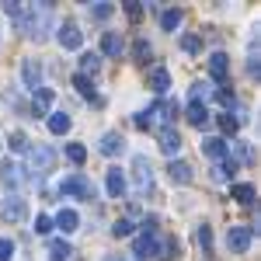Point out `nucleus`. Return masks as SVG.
<instances>
[{
  "label": "nucleus",
  "mask_w": 261,
  "mask_h": 261,
  "mask_svg": "<svg viewBox=\"0 0 261 261\" xmlns=\"http://www.w3.org/2000/svg\"><path fill=\"white\" fill-rule=\"evenodd\" d=\"M7 146H11L14 153H28V136H24V133H11Z\"/></svg>",
  "instance_id": "7c9ffc66"
},
{
  "label": "nucleus",
  "mask_w": 261,
  "mask_h": 261,
  "mask_svg": "<svg viewBox=\"0 0 261 261\" xmlns=\"http://www.w3.org/2000/svg\"><path fill=\"white\" fill-rule=\"evenodd\" d=\"M167 174H171V181H178V185H188V181H192V164L171 161L167 164Z\"/></svg>",
  "instance_id": "f3484780"
},
{
  "label": "nucleus",
  "mask_w": 261,
  "mask_h": 261,
  "mask_svg": "<svg viewBox=\"0 0 261 261\" xmlns=\"http://www.w3.org/2000/svg\"><path fill=\"white\" fill-rule=\"evenodd\" d=\"M185 119L192 122V125H205V122H209V108H205V101H188Z\"/></svg>",
  "instance_id": "dca6fc26"
},
{
  "label": "nucleus",
  "mask_w": 261,
  "mask_h": 261,
  "mask_svg": "<svg viewBox=\"0 0 261 261\" xmlns=\"http://www.w3.org/2000/svg\"><path fill=\"white\" fill-rule=\"evenodd\" d=\"M49 251H53V258H56V261H66L70 254H73V247H70L66 241H53V244H49Z\"/></svg>",
  "instance_id": "c85d7f7f"
},
{
  "label": "nucleus",
  "mask_w": 261,
  "mask_h": 261,
  "mask_svg": "<svg viewBox=\"0 0 261 261\" xmlns=\"http://www.w3.org/2000/svg\"><path fill=\"white\" fill-rule=\"evenodd\" d=\"M133 56H136V60H146V56H150V42L136 39V42H133Z\"/></svg>",
  "instance_id": "72a5a7b5"
},
{
  "label": "nucleus",
  "mask_w": 261,
  "mask_h": 261,
  "mask_svg": "<svg viewBox=\"0 0 261 261\" xmlns=\"http://www.w3.org/2000/svg\"><path fill=\"white\" fill-rule=\"evenodd\" d=\"M195 241H199L202 247H205V251H209V247H213V230H209V226H205V223H202V226H199V233H195Z\"/></svg>",
  "instance_id": "f704fd0d"
},
{
  "label": "nucleus",
  "mask_w": 261,
  "mask_h": 261,
  "mask_svg": "<svg viewBox=\"0 0 261 261\" xmlns=\"http://www.w3.org/2000/svg\"><path fill=\"white\" fill-rule=\"evenodd\" d=\"M66 161L70 164H84L87 161V150H84L81 143H70V146H66Z\"/></svg>",
  "instance_id": "c756f323"
},
{
  "label": "nucleus",
  "mask_w": 261,
  "mask_h": 261,
  "mask_svg": "<svg viewBox=\"0 0 261 261\" xmlns=\"http://www.w3.org/2000/svg\"><path fill=\"white\" fill-rule=\"evenodd\" d=\"M178 254V241H161V251H157V258L161 261H171Z\"/></svg>",
  "instance_id": "2f4dec72"
},
{
  "label": "nucleus",
  "mask_w": 261,
  "mask_h": 261,
  "mask_svg": "<svg viewBox=\"0 0 261 261\" xmlns=\"http://www.w3.org/2000/svg\"><path fill=\"white\" fill-rule=\"evenodd\" d=\"M105 261H125V258H122V254H108Z\"/></svg>",
  "instance_id": "37998d69"
},
{
  "label": "nucleus",
  "mask_w": 261,
  "mask_h": 261,
  "mask_svg": "<svg viewBox=\"0 0 261 261\" xmlns=\"http://www.w3.org/2000/svg\"><path fill=\"white\" fill-rule=\"evenodd\" d=\"M181 18H185V14H181L178 7H174V11H161V28L164 32H174V28L181 24Z\"/></svg>",
  "instance_id": "393cba45"
},
{
  "label": "nucleus",
  "mask_w": 261,
  "mask_h": 261,
  "mask_svg": "<svg viewBox=\"0 0 261 261\" xmlns=\"http://www.w3.org/2000/svg\"><path fill=\"white\" fill-rule=\"evenodd\" d=\"M73 87H77V91H81L84 98H91V101H98V94H94V84L87 81V77H84V73H73Z\"/></svg>",
  "instance_id": "a878e982"
},
{
  "label": "nucleus",
  "mask_w": 261,
  "mask_h": 261,
  "mask_svg": "<svg viewBox=\"0 0 261 261\" xmlns=\"http://www.w3.org/2000/svg\"><path fill=\"white\" fill-rule=\"evenodd\" d=\"M60 45L63 49H81L84 45V32L77 21H63L60 24Z\"/></svg>",
  "instance_id": "423d86ee"
},
{
  "label": "nucleus",
  "mask_w": 261,
  "mask_h": 261,
  "mask_svg": "<svg viewBox=\"0 0 261 261\" xmlns=\"http://www.w3.org/2000/svg\"><path fill=\"white\" fill-rule=\"evenodd\" d=\"M98 66H101L98 53H84V56H81V73H84V77H87V73H98Z\"/></svg>",
  "instance_id": "cd10ccee"
},
{
  "label": "nucleus",
  "mask_w": 261,
  "mask_h": 261,
  "mask_svg": "<svg viewBox=\"0 0 261 261\" xmlns=\"http://www.w3.org/2000/svg\"><path fill=\"white\" fill-rule=\"evenodd\" d=\"M125 14H129V21H140L143 18V4L140 0H129V4H125Z\"/></svg>",
  "instance_id": "e433bc0d"
},
{
  "label": "nucleus",
  "mask_w": 261,
  "mask_h": 261,
  "mask_svg": "<svg viewBox=\"0 0 261 261\" xmlns=\"http://www.w3.org/2000/svg\"><path fill=\"white\" fill-rule=\"evenodd\" d=\"M49 129H53L56 136L70 133V115H66V112H49Z\"/></svg>",
  "instance_id": "4be33fe9"
},
{
  "label": "nucleus",
  "mask_w": 261,
  "mask_h": 261,
  "mask_svg": "<svg viewBox=\"0 0 261 261\" xmlns=\"http://www.w3.org/2000/svg\"><path fill=\"white\" fill-rule=\"evenodd\" d=\"M112 11H115V7H112V4H108V0H101V4H94V7H91V14H94V18H108V14H112Z\"/></svg>",
  "instance_id": "c9c22d12"
},
{
  "label": "nucleus",
  "mask_w": 261,
  "mask_h": 261,
  "mask_svg": "<svg viewBox=\"0 0 261 261\" xmlns=\"http://www.w3.org/2000/svg\"><path fill=\"white\" fill-rule=\"evenodd\" d=\"M209 73H213V81H216V84H226V77H230L226 53H213V56H209Z\"/></svg>",
  "instance_id": "1a4fd4ad"
},
{
  "label": "nucleus",
  "mask_w": 261,
  "mask_h": 261,
  "mask_svg": "<svg viewBox=\"0 0 261 261\" xmlns=\"http://www.w3.org/2000/svg\"><path fill=\"white\" fill-rule=\"evenodd\" d=\"M49 230H53V220L49 216H39L35 220V233H49Z\"/></svg>",
  "instance_id": "79ce46f5"
},
{
  "label": "nucleus",
  "mask_w": 261,
  "mask_h": 261,
  "mask_svg": "<svg viewBox=\"0 0 261 261\" xmlns=\"http://www.w3.org/2000/svg\"><path fill=\"white\" fill-rule=\"evenodd\" d=\"M4 14L14 21V24H21V18H24V4H21V0H7V4H4Z\"/></svg>",
  "instance_id": "bb28decb"
},
{
  "label": "nucleus",
  "mask_w": 261,
  "mask_h": 261,
  "mask_svg": "<svg viewBox=\"0 0 261 261\" xmlns=\"http://www.w3.org/2000/svg\"><path fill=\"white\" fill-rule=\"evenodd\" d=\"M11 258H14V241L4 237V241H0V261H11Z\"/></svg>",
  "instance_id": "58836bf2"
},
{
  "label": "nucleus",
  "mask_w": 261,
  "mask_h": 261,
  "mask_svg": "<svg viewBox=\"0 0 261 261\" xmlns=\"http://www.w3.org/2000/svg\"><path fill=\"white\" fill-rule=\"evenodd\" d=\"M230 199H237L241 205H251L254 202V185H233L230 188Z\"/></svg>",
  "instance_id": "b1692460"
},
{
  "label": "nucleus",
  "mask_w": 261,
  "mask_h": 261,
  "mask_svg": "<svg viewBox=\"0 0 261 261\" xmlns=\"http://www.w3.org/2000/svg\"><path fill=\"white\" fill-rule=\"evenodd\" d=\"M101 53H105V56H119L122 53V39L115 32H105V35H101Z\"/></svg>",
  "instance_id": "412c9836"
},
{
  "label": "nucleus",
  "mask_w": 261,
  "mask_h": 261,
  "mask_svg": "<svg viewBox=\"0 0 261 261\" xmlns=\"http://www.w3.org/2000/svg\"><path fill=\"white\" fill-rule=\"evenodd\" d=\"M24 216H28L24 199H7L4 205H0V220H4V223H21Z\"/></svg>",
  "instance_id": "0eeeda50"
},
{
  "label": "nucleus",
  "mask_w": 261,
  "mask_h": 261,
  "mask_svg": "<svg viewBox=\"0 0 261 261\" xmlns=\"http://www.w3.org/2000/svg\"><path fill=\"white\" fill-rule=\"evenodd\" d=\"M153 108H150V112H140V115H136V125H140V129H153Z\"/></svg>",
  "instance_id": "4c0bfd02"
},
{
  "label": "nucleus",
  "mask_w": 261,
  "mask_h": 261,
  "mask_svg": "<svg viewBox=\"0 0 261 261\" xmlns=\"http://www.w3.org/2000/svg\"><path fill=\"white\" fill-rule=\"evenodd\" d=\"M21 77H24V87L39 91L42 87V63L39 60H24L21 63Z\"/></svg>",
  "instance_id": "6e6552de"
},
{
  "label": "nucleus",
  "mask_w": 261,
  "mask_h": 261,
  "mask_svg": "<svg viewBox=\"0 0 261 261\" xmlns=\"http://www.w3.org/2000/svg\"><path fill=\"white\" fill-rule=\"evenodd\" d=\"M202 153L205 157H213V161H223V157H230V146L216 136H209V140H202Z\"/></svg>",
  "instance_id": "2eb2a0df"
},
{
  "label": "nucleus",
  "mask_w": 261,
  "mask_h": 261,
  "mask_svg": "<svg viewBox=\"0 0 261 261\" xmlns=\"http://www.w3.org/2000/svg\"><path fill=\"white\" fill-rule=\"evenodd\" d=\"M53 98H56V94H53L49 87H39V91H35V101H32V115H35V119H45Z\"/></svg>",
  "instance_id": "9b49d317"
},
{
  "label": "nucleus",
  "mask_w": 261,
  "mask_h": 261,
  "mask_svg": "<svg viewBox=\"0 0 261 261\" xmlns=\"http://www.w3.org/2000/svg\"><path fill=\"white\" fill-rule=\"evenodd\" d=\"M60 195H77V199L91 202L94 199V185H91V178H84V174H70V178H63Z\"/></svg>",
  "instance_id": "f03ea898"
},
{
  "label": "nucleus",
  "mask_w": 261,
  "mask_h": 261,
  "mask_svg": "<svg viewBox=\"0 0 261 261\" xmlns=\"http://www.w3.org/2000/svg\"><path fill=\"white\" fill-rule=\"evenodd\" d=\"M181 49H185V53H202V39L199 35H185V39H181Z\"/></svg>",
  "instance_id": "473e14b6"
},
{
  "label": "nucleus",
  "mask_w": 261,
  "mask_h": 261,
  "mask_svg": "<svg viewBox=\"0 0 261 261\" xmlns=\"http://www.w3.org/2000/svg\"><path fill=\"white\" fill-rule=\"evenodd\" d=\"M0 178H4V188L21 192V188H24V181H28V174H24V167H21V164L4 161V167H0Z\"/></svg>",
  "instance_id": "39448f33"
},
{
  "label": "nucleus",
  "mask_w": 261,
  "mask_h": 261,
  "mask_svg": "<svg viewBox=\"0 0 261 261\" xmlns=\"http://www.w3.org/2000/svg\"><path fill=\"white\" fill-rule=\"evenodd\" d=\"M233 171H237V161H233V157H223V161L213 167V178H216V181H230Z\"/></svg>",
  "instance_id": "5701e85b"
},
{
  "label": "nucleus",
  "mask_w": 261,
  "mask_h": 261,
  "mask_svg": "<svg viewBox=\"0 0 261 261\" xmlns=\"http://www.w3.org/2000/svg\"><path fill=\"white\" fill-rule=\"evenodd\" d=\"M112 233H115V237H129V233H133V223H129V220H119L115 226H112Z\"/></svg>",
  "instance_id": "a19ab883"
},
{
  "label": "nucleus",
  "mask_w": 261,
  "mask_h": 261,
  "mask_svg": "<svg viewBox=\"0 0 261 261\" xmlns=\"http://www.w3.org/2000/svg\"><path fill=\"white\" fill-rule=\"evenodd\" d=\"M53 164H56V150H53V146H35V150H28V171H32V174L53 171Z\"/></svg>",
  "instance_id": "7ed1b4c3"
},
{
  "label": "nucleus",
  "mask_w": 261,
  "mask_h": 261,
  "mask_svg": "<svg viewBox=\"0 0 261 261\" xmlns=\"http://www.w3.org/2000/svg\"><path fill=\"white\" fill-rule=\"evenodd\" d=\"M161 150L174 161V153L181 150V136H178V129L174 125H167V129H161Z\"/></svg>",
  "instance_id": "f8f14e48"
},
{
  "label": "nucleus",
  "mask_w": 261,
  "mask_h": 261,
  "mask_svg": "<svg viewBox=\"0 0 261 261\" xmlns=\"http://www.w3.org/2000/svg\"><path fill=\"white\" fill-rule=\"evenodd\" d=\"M150 87H153L157 94H167V87H171V73H167L164 66H153V73H150Z\"/></svg>",
  "instance_id": "aec40b11"
},
{
  "label": "nucleus",
  "mask_w": 261,
  "mask_h": 261,
  "mask_svg": "<svg viewBox=\"0 0 261 261\" xmlns=\"http://www.w3.org/2000/svg\"><path fill=\"white\" fill-rule=\"evenodd\" d=\"M251 241H254V226H230L226 230V247L233 254H244L251 247Z\"/></svg>",
  "instance_id": "20e7f679"
},
{
  "label": "nucleus",
  "mask_w": 261,
  "mask_h": 261,
  "mask_svg": "<svg viewBox=\"0 0 261 261\" xmlns=\"http://www.w3.org/2000/svg\"><path fill=\"white\" fill-rule=\"evenodd\" d=\"M220 125H223V133H230V136H233V133H237V125H241V122L233 119V115H220Z\"/></svg>",
  "instance_id": "ea45409f"
},
{
  "label": "nucleus",
  "mask_w": 261,
  "mask_h": 261,
  "mask_svg": "<svg viewBox=\"0 0 261 261\" xmlns=\"http://www.w3.org/2000/svg\"><path fill=\"white\" fill-rule=\"evenodd\" d=\"M157 251H161V241H157V233H143L140 241H136V254L143 261L146 258H157Z\"/></svg>",
  "instance_id": "4468645a"
},
{
  "label": "nucleus",
  "mask_w": 261,
  "mask_h": 261,
  "mask_svg": "<svg viewBox=\"0 0 261 261\" xmlns=\"http://www.w3.org/2000/svg\"><path fill=\"white\" fill-rule=\"evenodd\" d=\"M133 171H136V188H150V181H153V167H150V161H146V157H136V161H133Z\"/></svg>",
  "instance_id": "9d476101"
},
{
  "label": "nucleus",
  "mask_w": 261,
  "mask_h": 261,
  "mask_svg": "<svg viewBox=\"0 0 261 261\" xmlns=\"http://www.w3.org/2000/svg\"><path fill=\"white\" fill-rule=\"evenodd\" d=\"M98 150L105 153V157H115V153H122V150H125V140H122L119 133H105V136H101V143H98Z\"/></svg>",
  "instance_id": "ddd939ff"
},
{
  "label": "nucleus",
  "mask_w": 261,
  "mask_h": 261,
  "mask_svg": "<svg viewBox=\"0 0 261 261\" xmlns=\"http://www.w3.org/2000/svg\"><path fill=\"white\" fill-rule=\"evenodd\" d=\"M18 28L24 35H32L35 42H42L49 35V28H53V4H28Z\"/></svg>",
  "instance_id": "f257e3e1"
},
{
  "label": "nucleus",
  "mask_w": 261,
  "mask_h": 261,
  "mask_svg": "<svg viewBox=\"0 0 261 261\" xmlns=\"http://www.w3.org/2000/svg\"><path fill=\"white\" fill-rule=\"evenodd\" d=\"M56 226H60L63 233H73V230L81 226V216H77L73 209H60V213H56Z\"/></svg>",
  "instance_id": "6ab92c4d"
},
{
  "label": "nucleus",
  "mask_w": 261,
  "mask_h": 261,
  "mask_svg": "<svg viewBox=\"0 0 261 261\" xmlns=\"http://www.w3.org/2000/svg\"><path fill=\"white\" fill-rule=\"evenodd\" d=\"M108 195L112 199H122L125 195V178H122L119 167H108Z\"/></svg>",
  "instance_id": "a211bd4d"
}]
</instances>
